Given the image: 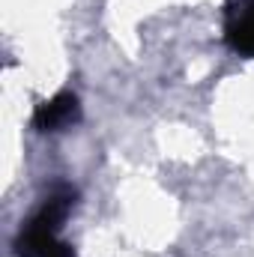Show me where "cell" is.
I'll list each match as a JSON object with an SVG mask.
<instances>
[{"instance_id":"3","label":"cell","mask_w":254,"mask_h":257,"mask_svg":"<svg viewBox=\"0 0 254 257\" xmlns=\"http://www.w3.org/2000/svg\"><path fill=\"white\" fill-rule=\"evenodd\" d=\"M81 120V102L75 93H57L54 99L42 102L33 114V126L39 132H63Z\"/></svg>"},{"instance_id":"1","label":"cell","mask_w":254,"mask_h":257,"mask_svg":"<svg viewBox=\"0 0 254 257\" xmlns=\"http://www.w3.org/2000/svg\"><path fill=\"white\" fill-rule=\"evenodd\" d=\"M78 192L72 186H57L45 197V203L27 218L15 239V254L18 257H75V248L60 239V227L69 209L75 206Z\"/></svg>"},{"instance_id":"2","label":"cell","mask_w":254,"mask_h":257,"mask_svg":"<svg viewBox=\"0 0 254 257\" xmlns=\"http://www.w3.org/2000/svg\"><path fill=\"white\" fill-rule=\"evenodd\" d=\"M224 39L236 54L254 60V0H239L227 9Z\"/></svg>"}]
</instances>
